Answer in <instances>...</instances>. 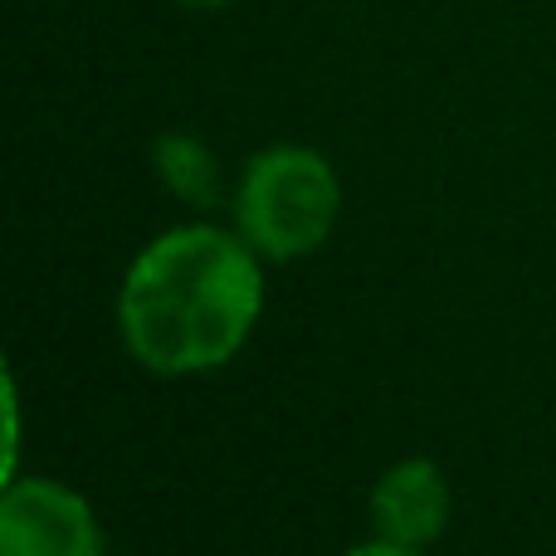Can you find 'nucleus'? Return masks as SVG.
Masks as SVG:
<instances>
[{"label": "nucleus", "mask_w": 556, "mask_h": 556, "mask_svg": "<svg viewBox=\"0 0 556 556\" xmlns=\"http://www.w3.org/2000/svg\"><path fill=\"white\" fill-rule=\"evenodd\" d=\"M264 313V260L240 230L181 225L132 260L117 293L123 342L156 376L225 366Z\"/></svg>", "instance_id": "1"}, {"label": "nucleus", "mask_w": 556, "mask_h": 556, "mask_svg": "<svg viewBox=\"0 0 556 556\" xmlns=\"http://www.w3.org/2000/svg\"><path fill=\"white\" fill-rule=\"evenodd\" d=\"M342 215V181L313 147H264L235 191V230L264 264L323 250Z\"/></svg>", "instance_id": "2"}, {"label": "nucleus", "mask_w": 556, "mask_h": 556, "mask_svg": "<svg viewBox=\"0 0 556 556\" xmlns=\"http://www.w3.org/2000/svg\"><path fill=\"white\" fill-rule=\"evenodd\" d=\"M0 556H103V528L68 483L15 473L0 493Z\"/></svg>", "instance_id": "3"}, {"label": "nucleus", "mask_w": 556, "mask_h": 556, "mask_svg": "<svg viewBox=\"0 0 556 556\" xmlns=\"http://www.w3.org/2000/svg\"><path fill=\"white\" fill-rule=\"evenodd\" d=\"M450 479L434 459L410 454V459L391 464L371 489V528L376 538L401 542V547H430L450 528Z\"/></svg>", "instance_id": "4"}, {"label": "nucleus", "mask_w": 556, "mask_h": 556, "mask_svg": "<svg viewBox=\"0 0 556 556\" xmlns=\"http://www.w3.org/2000/svg\"><path fill=\"white\" fill-rule=\"evenodd\" d=\"M152 166L162 176V186L176 201L195 205V211H215L225 201V172L220 156L191 132H166L152 147Z\"/></svg>", "instance_id": "5"}, {"label": "nucleus", "mask_w": 556, "mask_h": 556, "mask_svg": "<svg viewBox=\"0 0 556 556\" xmlns=\"http://www.w3.org/2000/svg\"><path fill=\"white\" fill-rule=\"evenodd\" d=\"M346 556H425L420 547H401V542H386V538H371L362 547H352Z\"/></svg>", "instance_id": "6"}, {"label": "nucleus", "mask_w": 556, "mask_h": 556, "mask_svg": "<svg viewBox=\"0 0 556 556\" xmlns=\"http://www.w3.org/2000/svg\"><path fill=\"white\" fill-rule=\"evenodd\" d=\"M181 10H225V5H235V0H176Z\"/></svg>", "instance_id": "7"}]
</instances>
